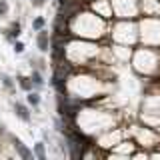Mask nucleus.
<instances>
[{
  "mask_svg": "<svg viewBox=\"0 0 160 160\" xmlns=\"http://www.w3.org/2000/svg\"><path fill=\"white\" fill-rule=\"evenodd\" d=\"M12 144H14V148H16V152H18V154H20V156H22L24 160H30V158L34 156V154H32V152H30V150H28V148L22 144V140H20V138L12 136Z\"/></svg>",
  "mask_w": 160,
  "mask_h": 160,
  "instance_id": "obj_1",
  "label": "nucleus"
},
{
  "mask_svg": "<svg viewBox=\"0 0 160 160\" xmlns=\"http://www.w3.org/2000/svg\"><path fill=\"white\" fill-rule=\"evenodd\" d=\"M26 102L30 104V106H34V108H36L38 104H40V94L36 92V90H30V92H28V96H26Z\"/></svg>",
  "mask_w": 160,
  "mask_h": 160,
  "instance_id": "obj_5",
  "label": "nucleus"
},
{
  "mask_svg": "<svg viewBox=\"0 0 160 160\" xmlns=\"http://www.w3.org/2000/svg\"><path fill=\"white\" fill-rule=\"evenodd\" d=\"M6 14H8V2L0 0V16H6Z\"/></svg>",
  "mask_w": 160,
  "mask_h": 160,
  "instance_id": "obj_10",
  "label": "nucleus"
},
{
  "mask_svg": "<svg viewBox=\"0 0 160 160\" xmlns=\"http://www.w3.org/2000/svg\"><path fill=\"white\" fill-rule=\"evenodd\" d=\"M12 44H14V52H18V54H20V52H24V44L20 42V40H18V42H16V40H14Z\"/></svg>",
  "mask_w": 160,
  "mask_h": 160,
  "instance_id": "obj_12",
  "label": "nucleus"
},
{
  "mask_svg": "<svg viewBox=\"0 0 160 160\" xmlns=\"http://www.w3.org/2000/svg\"><path fill=\"white\" fill-rule=\"evenodd\" d=\"M44 2H46V0H32L34 6H44Z\"/></svg>",
  "mask_w": 160,
  "mask_h": 160,
  "instance_id": "obj_13",
  "label": "nucleus"
},
{
  "mask_svg": "<svg viewBox=\"0 0 160 160\" xmlns=\"http://www.w3.org/2000/svg\"><path fill=\"white\" fill-rule=\"evenodd\" d=\"M32 28H34V30H42V28H44V18H36V20L32 22Z\"/></svg>",
  "mask_w": 160,
  "mask_h": 160,
  "instance_id": "obj_11",
  "label": "nucleus"
},
{
  "mask_svg": "<svg viewBox=\"0 0 160 160\" xmlns=\"http://www.w3.org/2000/svg\"><path fill=\"white\" fill-rule=\"evenodd\" d=\"M18 84H20V88H22V90H26V92H30V90H34V86H32V80H30V78L18 76Z\"/></svg>",
  "mask_w": 160,
  "mask_h": 160,
  "instance_id": "obj_8",
  "label": "nucleus"
},
{
  "mask_svg": "<svg viewBox=\"0 0 160 160\" xmlns=\"http://www.w3.org/2000/svg\"><path fill=\"white\" fill-rule=\"evenodd\" d=\"M0 78H2V84L6 86L8 90H12L14 88V82H12V78L8 76V74H0Z\"/></svg>",
  "mask_w": 160,
  "mask_h": 160,
  "instance_id": "obj_9",
  "label": "nucleus"
},
{
  "mask_svg": "<svg viewBox=\"0 0 160 160\" xmlns=\"http://www.w3.org/2000/svg\"><path fill=\"white\" fill-rule=\"evenodd\" d=\"M14 114H16L22 122H30V112L22 102H14Z\"/></svg>",
  "mask_w": 160,
  "mask_h": 160,
  "instance_id": "obj_2",
  "label": "nucleus"
},
{
  "mask_svg": "<svg viewBox=\"0 0 160 160\" xmlns=\"http://www.w3.org/2000/svg\"><path fill=\"white\" fill-rule=\"evenodd\" d=\"M18 36H20V24L16 22V24H12V28H10L8 32H6V38L10 40V42H14V40H16Z\"/></svg>",
  "mask_w": 160,
  "mask_h": 160,
  "instance_id": "obj_6",
  "label": "nucleus"
},
{
  "mask_svg": "<svg viewBox=\"0 0 160 160\" xmlns=\"http://www.w3.org/2000/svg\"><path fill=\"white\" fill-rule=\"evenodd\" d=\"M30 80H32V86H34V88H42V86H44L42 74H40L38 70H32V74H30Z\"/></svg>",
  "mask_w": 160,
  "mask_h": 160,
  "instance_id": "obj_4",
  "label": "nucleus"
},
{
  "mask_svg": "<svg viewBox=\"0 0 160 160\" xmlns=\"http://www.w3.org/2000/svg\"><path fill=\"white\" fill-rule=\"evenodd\" d=\"M34 156L40 158V160H44L46 158V150H44V142H36L34 144Z\"/></svg>",
  "mask_w": 160,
  "mask_h": 160,
  "instance_id": "obj_7",
  "label": "nucleus"
},
{
  "mask_svg": "<svg viewBox=\"0 0 160 160\" xmlns=\"http://www.w3.org/2000/svg\"><path fill=\"white\" fill-rule=\"evenodd\" d=\"M38 48H40V52L48 50V32L46 30H38Z\"/></svg>",
  "mask_w": 160,
  "mask_h": 160,
  "instance_id": "obj_3",
  "label": "nucleus"
},
{
  "mask_svg": "<svg viewBox=\"0 0 160 160\" xmlns=\"http://www.w3.org/2000/svg\"><path fill=\"white\" fill-rule=\"evenodd\" d=\"M6 130H4V124H0V134H4Z\"/></svg>",
  "mask_w": 160,
  "mask_h": 160,
  "instance_id": "obj_14",
  "label": "nucleus"
}]
</instances>
